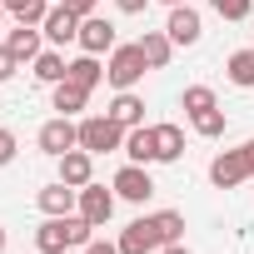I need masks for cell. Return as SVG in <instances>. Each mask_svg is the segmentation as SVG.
Returning a JSON list of instances; mask_svg holds the SVG:
<instances>
[{"mask_svg":"<svg viewBox=\"0 0 254 254\" xmlns=\"http://www.w3.org/2000/svg\"><path fill=\"white\" fill-rule=\"evenodd\" d=\"M80 150H90V155L125 150V125L110 120V115H85L80 120Z\"/></svg>","mask_w":254,"mask_h":254,"instance_id":"3","label":"cell"},{"mask_svg":"<svg viewBox=\"0 0 254 254\" xmlns=\"http://www.w3.org/2000/svg\"><path fill=\"white\" fill-rule=\"evenodd\" d=\"M180 105H185V115H199V110H214V105H219V95H214L209 85H190V90L180 95Z\"/></svg>","mask_w":254,"mask_h":254,"instance_id":"24","label":"cell"},{"mask_svg":"<svg viewBox=\"0 0 254 254\" xmlns=\"http://www.w3.org/2000/svg\"><path fill=\"white\" fill-rule=\"evenodd\" d=\"M145 70H150V60H145L140 40H135V45H115L110 60H105V80H110L115 90H135V85L145 80Z\"/></svg>","mask_w":254,"mask_h":254,"instance_id":"2","label":"cell"},{"mask_svg":"<svg viewBox=\"0 0 254 254\" xmlns=\"http://www.w3.org/2000/svg\"><path fill=\"white\" fill-rule=\"evenodd\" d=\"M65 65H70V60H65L60 50H40V55L30 60V75H35L40 85H60V80H65Z\"/></svg>","mask_w":254,"mask_h":254,"instance_id":"19","label":"cell"},{"mask_svg":"<svg viewBox=\"0 0 254 254\" xmlns=\"http://www.w3.org/2000/svg\"><path fill=\"white\" fill-rule=\"evenodd\" d=\"M120 254H160V234H155V219L150 214H140V219H130L120 229Z\"/></svg>","mask_w":254,"mask_h":254,"instance_id":"6","label":"cell"},{"mask_svg":"<svg viewBox=\"0 0 254 254\" xmlns=\"http://www.w3.org/2000/svg\"><path fill=\"white\" fill-rule=\"evenodd\" d=\"M209 180H214V190H234V185L254 180V140H244L234 150H219L209 160Z\"/></svg>","mask_w":254,"mask_h":254,"instance_id":"1","label":"cell"},{"mask_svg":"<svg viewBox=\"0 0 254 254\" xmlns=\"http://www.w3.org/2000/svg\"><path fill=\"white\" fill-rule=\"evenodd\" d=\"M65 254H85V249H65Z\"/></svg>","mask_w":254,"mask_h":254,"instance_id":"37","label":"cell"},{"mask_svg":"<svg viewBox=\"0 0 254 254\" xmlns=\"http://www.w3.org/2000/svg\"><path fill=\"white\" fill-rule=\"evenodd\" d=\"M35 254H40V249H35Z\"/></svg>","mask_w":254,"mask_h":254,"instance_id":"38","label":"cell"},{"mask_svg":"<svg viewBox=\"0 0 254 254\" xmlns=\"http://www.w3.org/2000/svg\"><path fill=\"white\" fill-rule=\"evenodd\" d=\"M40 30H45L50 45H70V40L80 35V15H70V10H65V0H60V5H50V15H45Z\"/></svg>","mask_w":254,"mask_h":254,"instance_id":"13","label":"cell"},{"mask_svg":"<svg viewBox=\"0 0 254 254\" xmlns=\"http://www.w3.org/2000/svg\"><path fill=\"white\" fill-rule=\"evenodd\" d=\"M150 219H155L160 249H165V244H180V239H185V214H180V209H155Z\"/></svg>","mask_w":254,"mask_h":254,"instance_id":"22","label":"cell"},{"mask_svg":"<svg viewBox=\"0 0 254 254\" xmlns=\"http://www.w3.org/2000/svg\"><path fill=\"white\" fill-rule=\"evenodd\" d=\"M165 35L175 40V45H194L199 35H204V20H199V10L190 5H170V20H165Z\"/></svg>","mask_w":254,"mask_h":254,"instance_id":"9","label":"cell"},{"mask_svg":"<svg viewBox=\"0 0 254 254\" xmlns=\"http://www.w3.org/2000/svg\"><path fill=\"white\" fill-rule=\"evenodd\" d=\"M140 50H145L150 70H165V65H170V55H175V40H170L165 30H145V35H140Z\"/></svg>","mask_w":254,"mask_h":254,"instance_id":"18","label":"cell"},{"mask_svg":"<svg viewBox=\"0 0 254 254\" xmlns=\"http://www.w3.org/2000/svg\"><path fill=\"white\" fill-rule=\"evenodd\" d=\"M209 10H214L219 20H249L254 0H209Z\"/></svg>","mask_w":254,"mask_h":254,"instance_id":"26","label":"cell"},{"mask_svg":"<svg viewBox=\"0 0 254 254\" xmlns=\"http://www.w3.org/2000/svg\"><path fill=\"white\" fill-rule=\"evenodd\" d=\"M10 15H15L20 25H45V15H50V0H15V5H10Z\"/></svg>","mask_w":254,"mask_h":254,"instance_id":"25","label":"cell"},{"mask_svg":"<svg viewBox=\"0 0 254 254\" xmlns=\"http://www.w3.org/2000/svg\"><path fill=\"white\" fill-rule=\"evenodd\" d=\"M0 5H5V10H10V5H15V0H0Z\"/></svg>","mask_w":254,"mask_h":254,"instance_id":"36","label":"cell"},{"mask_svg":"<svg viewBox=\"0 0 254 254\" xmlns=\"http://www.w3.org/2000/svg\"><path fill=\"white\" fill-rule=\"evenodd\" d=\"M85 254H120V244H110V239H90Z\"/></svg>","mask_w":254,"mask_h":254,"instance_id":"31","label":"cell"},{"mask_svg":"<svg viewBox=\"0 0 254 254\" xmlns=\"http://www.w3.org/2000/svg\"><path fill=\"white\" fill-rule=\"evenodd\" d=\"M5 45H10V50H15V60L25 65V60H35V55L45 50V30H40V25H20V20H15V25L5 30Z\"/></svg>","mask_w":254,"mask_h":254,"instance_id":"10","label":"cell"},{"mask_svg":"<svg viewBox=\"0 0 254 254\" xmlns=\"http://www.w3.org/2000/svg\"><path fill=\"white\" fill-rule=\"evenodd\" d=\"M35 204H40V214H75L80 190H75V185H65V180H55V185H45V190L35 194Z\"/></svg>","mask_w":254,"mask_h":254,"instance_id":"12","label":"cell"},{"mask_svg":"<svg viewBox=\"0 0 254 254\" xmlns=\"http://www.w3.org/2000/svg\"><path fill=\"white\" fill-rule=\"evenodd\" d=\"M115 199H120L115 190H105V185H95V180H90V185L80 190V204H75V209H80L95 229H105V224H110V214H115Z\"/></svg>","mask_w":254,"mask_h":254,"instance_id":"8","label":"cell"},{"mask_svg":"<svg viewBox=\"0 0 254 254\" xmlns=\"http://www.w3.org/2000/svg\"><path fill=\"white\" fill-rule=\"evenodd\" d=\"M35 145H40L50 160H60V155H70V150L80 145V125H75L70 115H55V120H45V125H40Z\"/></svg>","mask_w":254,"mask_h":254,"instance_id":"4","label":"cell"},{"mask_svg":"<svg viewBox=\"0 0 254 254\" xmlns=\"http://www.w3.org/2000/svg\"><path fill=\"white\" fill-rule=\"evenodd\" d=\"M65 80H75V85H85V90H95L100 80H105V65H100V55H75L70 65H65Z\"/></svg>","mask_w":254,"mask_h":254,"instance_id":"17","label":"cell"},{"mask_svg":"<svg viewBox=\"0 0 254 254\" xmlns=\"http://www.w3.org/2000/svg\"><path fill=\"white\" fill-rule=\"evenodd\" d=\"M160 5H185V0H160Z\"/></svg>","mask_w":254,"mask_h":254,"instance_id":"35","label":"cell"},{"mask_svg":"<svg viewBox=\"0 0 254 254\" xmlns=\"http://www.w3.org/2000/svg\"><path fill=\"white\" fill-rule=\"evenodd\" d=\"M55 165H60V180H65V185H75V190H85V185L95 180V155H90V150H80V145H75L70 155H60Z\"/></svg>","mask_w":254,"mask_h":254,"instance_id":"11","label":"cell"},{"mask_svg":"<svg viewBox=\"0 0 254 254\" xmlns=\"http://www.w3.org/2000/svg\"><path fill=\"white\" fill-rule=\"evenodd\" d=\"M110 190H115L125 204H145V199H155V180H150L145 165H120L115 180H110Z\"/></svg>","mask_w":254,"mask_h":254,"instance_id":"5","label":"cell"},{"mask_svg":"<svg viewBox=\"0 0 254 254\" xmlns=\"http://www.w3.org/2000/svg\"><path fill=\"white\" fill-rule=\"evenodd\" d=\"M190 125H194V135H199V140H219V135L229 130V120H224V110H219V105H214V110L190 115Z\"/></svg>","mask_w":254,"mask_h":254,"instance_id":"23","label":"cell"},{"mask_svg":"<svg viewBox=\"0 0 254 254\" xmlns=\"http://www.w3.org/2000/svg\"><path fill=\"white\" fill-rule=\"evenodd\" d=\"M15 150H20V145H15V135L5 130V125H0V170H5V165L15 160Z\"/></svg>","mask_w":254,"mask_h":254,"instance_id":"28","label":"cell"},{"mask_svg":"<svg viewBox=\"0 0 254 254\" xmlns=\"http://www.w3.org/2000/svg\"><path fill=\"white\" fill-rule=\"evenodd\" d=\"M5 15H10V10H5V5H0V30H5Z\"/></svg>","mask_w":254,"mask_h":254,"instance_id":"34","label":"cell"},{"mask_svg":"<svg viewBox=\"0 0 254 254\" xmlns=\"http://www.w3.org/2000/svg\"><path fill=\"white\" fill-rule=\"evenodd\" d=\"M110 120H120L125 130H135V125H145V100L135 95V90H115V100H110V110H105Z\"/></svg>","mask_w":254,"mask_h":254,"instance_id":"14","label":"cell"},{"mask_svg":"<svg viewBox=\"0 0 254 254\" xmlns=\"http://www.w3.org/2000/svg\"><path fill=\"white\" fill-rule=\"evenodd\" d=\"M20 75V60H15V50L10 45H0V85H5V80H15Z\"/></svg>","mask_w":254,"mask_h":254,"instance_id":"27","label":"cell"},{"mask_svg":"<svg viewBox=\"0 0 254 254\" xmlns=\"http://www.w3.org/2000/svg\"><path fill=\"white\" fill-rule=\"evenodd\" d=\"M75 45H80L85 55H110L120 40H115V25H110L105 15H85V20H80V35H75Z\"/></svg>","mask_w":254,"mask_h":254,"instance_id":"7","label":"cell"},{"mask_svg":"<svg viewBox=\"0 0 254 254\" xmlns=\"http://www.w3.org/2000/svg\"><path fill=\"white\" fill-rule=\"evenodd\" d=\"M224 75H229V85L254 90V45H249V50H234V55L224 60Z\"/></svg>","mask_w":254,"mask_h":254,"instance_id":"20","label":"cell"},{"mask_svg":"<svg viewBox=\"0 0 254 254\" xmlns=\"http://www.w3.org/2000/svg\"><path fill=\"white\" fill-rule=\"evenodd\" d=\"M5 244H10V239H5V224H0V254H5Z\"/></svg>","mask_w":254,"mask_h":254,"instance_id":"33","label":"cell"},{"mask_svg":"<svg viewBox=\"0 0 254 254\" xmlns=\"http://www.w3.org/2000/svg\"><path fill=\"white\" fill-rule=\"evenodd\" d=\"M125 155H130V165H155V125L125 130Z\"/></svg>","mask_w":254,"mask_h":254,"instance_id":"15","label":"cell"},{"mask_svg":"<svg viewBox=\"0 0 254 254\" xmlns=\"http://www.w3.org/2000/svg\"><path fill=\"white\" fill-rule=\"evenodd\" d=\"M95 5H100V0H65V10H70V15H80V20H85V15H95Z\"/></svg>","mask_w":254,"mask_h":254,"instance_id":"29","label":"cell"},{"mask_svg":"<svg viewBox=\"0 0 254 254\" xmlns=\"http://www.w3.org/2000/svg\"><path fill=\"white\" fill-rule=\"evenodd\" d=\"M160 254H190V249H185V244H165Z\"/></svg>","mask_w":254,"mask_h":254,"instance_id":"32","label":"cell"},{"mask_svg":"<svg viewBox=\"0 0 254 254\" xmlns=\"http://www.w3.org/2000/svg\"><path fill=\"white\" fill-rule=\"evenodd\" d=\"M145 5H150V0H115L120 15H145Z\"/></svg>","mask_w":254,"mask_h":254,"instance_id":"30","label":"cell"},{"mask_svg":"<svg viewBox=\"0 0 254 254\" xmlns=\"http://www.w3.org/2000/svg\"><path fill=\"white\" fill-rule=\"evenodd\" d=\"M85 105H90V90L85 85H75V80H60L55 85V110L60 115H80Z\"/></svg>","mask_w":254,"mask_h":254,"instance_id":"21","label":"cell"},{"mask_svg":"<svg viewBox=\"0 0 254 254\" xmlns=\"http://www.w3.org/2000/svg\"><path fill=\"white\" fill-rule=\"evenodd\" d=\"M185 155V130L180 125H155V165H175Z\"/></svg>","mask_w":254,"mask_h":254,"instance_id":"16","label":"cell"}]
</instances>
